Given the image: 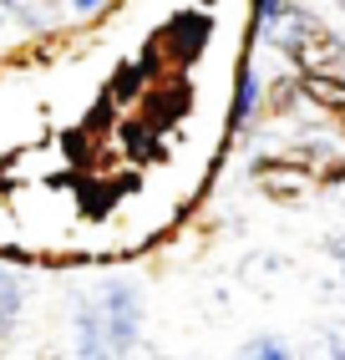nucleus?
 Listing matches in <instances>:
<instances>
[{"label": "nucleus", "mask_w": 345, "mask_h": 360, "mask_svg": "<svg viewBox=\"0 0 345 360\" xmlns=\"http://www.w3.org/2000/svg\"><path fill=\"white\" fill-rule=\"evenodd\" d=\"M20 315H26V274L11 269V264H0V345L15 335Z\"/></svg>", "instance_id": "3"}, {"label": "nucleus", "mask_w": 345, "mask_h": 360, "mask_svg": "<svg viewBox=\"0 0 345 360\" xmlns=\"http://www.w3.org/2000/svg\"><path fill=\"white\" fill-rule=\"evenodd\" d=\"M112 6V0H66V11H71V20H92V15H102Z\"/></svg>", "instance_id": "5"}, {"label": "nucleus", "mask_w": 345, "mask_h": 360, "mask_svg": "<svg viewBox=\"0 0 345 360\" xmlns=\"http://www.w3.org/2000/svg\"><path fill=\"white\" fill-rule=\"evenodd\" d=\"M244 355H254V360H289V345L280 340V335H259L254 345H244Z\"/></svg>", "instance_id": "4"}, {"label": "nucleus", "mask_w": 345, "mask_h": 360, "mask_svg": "<svg viewBox=\"0 0 345 360\" xmlns=\"http://www.w3.org/2000/svg\"><path fill=\"white\" fill-rule=\"evenodd\" d=\"M259 107H264V82H259L254 61H244L239 66V86H234V107H229V132H249Z\"/></svg>", "instance_id": "2"}, {"label": "nucleus", "mask_w": 345, "mask_h": 360, "mask_svg": "<svg viewBox=\"0 0 345 360\" xmlns=\"http://www.w3.org/2000/svg\"><path fill=\"white\" fill-rule=\"evenodd\" d=\"M330 6H335V11H340V15H345V0H330Z\"/></svg>", "instance_id": "7"}, {"label": "nucleus", "mask_w": 345, "mask_h": 360, "mask_svg": "<svg viewBox=\"0 0 345 360\" xmlns=\"http://www.w3.org/2000/svg\"><path fill=\"white\" fill-rule=\"evenodd\" d=\"M142 340V290L132 279H102L77 300L71 350L77 355H132Z\"/></svg>", "instance_id": "1"}, {"label": "nucleus", "mask_w": 345, "mask_h": 360, "mask_svg": "<svg viewBox=\"0 0 345 360\" xmlns=\"http://www.w3.org/2000/svg\"><path fill=\"white\" fill-rule=\"evenodd\" d=\"M330 254H335V259H340V264H345V229H340V233H335V238H330Z\"/></svg>", "instance_id": "6"}]
</instances>
